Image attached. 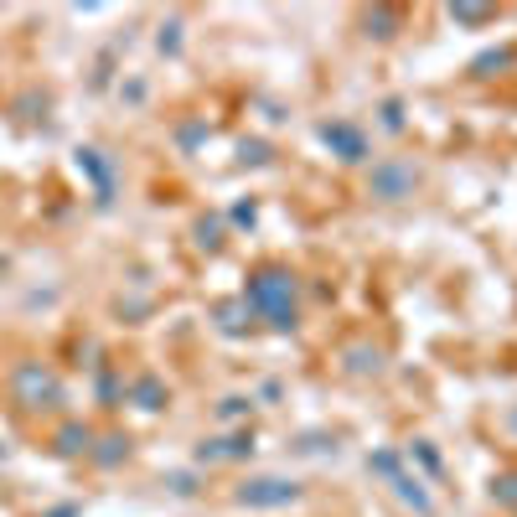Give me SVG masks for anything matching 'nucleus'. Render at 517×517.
Instances as JSON below:
<instances>
[{
    "label": "nucleus",
    "mask_w": 517,
    "mask_h": 517,
    "mask_svg": "<svg viewBox=\"0 0 517 517\" xmlns=\"http://www.w3.org/2000/svg\"><path fill=\"white\" fill-rule=\"evenodd\" d=\"M249 301L264 311L274 326H290L295 321V280L290 274H280V269H264L259 280L249 285Z\"/></svg>",
    "instance_id": "nucleus-1"
},
{
    "label": "nucleus",
    "mask_w": 517,
    "mask_h": 517,
    "mask_svg": "<svg viewBox=\"0 0 517 517\" xmlns=\"http://www.w3.org/2000/svg\"><path fill=\"white\" fill-rule=\"evenodd\" d=\"M326 140H337L347 156L341 161H362V135H357L352 125H326Z\"/></svg>",
    "instance_id": "nucleus-4"
},
{
    "label": "nucleus",
    "mask_w": 517,
    "mask_h": 517,
    "mask_svg": "<svg viewBox=\"0 0 517 517\" xmlns=\"http://www.w3.org/2000/svg\"><path fill=\"white\" fill-rule=\"evenodd\" d=\"M409 187H414V171H409V166H378L373 192L383 196V202H398V196H409Z\"/></svg>",
    "instance_id": "nucleus-2"
},
{
    "label": "nucleus",
    "mask_w": 517,
    "mask_h": 517,
    "mask_svg": "<svg viewBox=\"0 0 517 517\" xmlns=\"http://www.w3.org/2000/svg\"><path fill=\"white\" fill-rule=\"evenodd\" d=\"M57 450H62V455H78V450H89V429H78V425L62 429V445H57Z\"/></svg>",
    "instance_id": "nucleus-5"
},
{
    "label": "nucleus",
    "mask_w": 517,
    "mask_h": 517,
    "mask_svg": "<svg viewBox=\"0 0 517 517\" xmlns=\"http://www.w3.org/2000/svg\"><path fill=\"white\" fill-rule=\"evenodd\" d=\"M492 497H497V502H512V507H517V471L497 476V486H492Z\"/></svg>",
    "instance_id": "nucleus-6"
},
{
    "label": "nucleus",
    "mask_w": 517,
    "mask_h": 517,
    "mask_svg": "<svg viewBox=\"0 0 517 517\" xmlns=\"http://www.w3.org/2000/svg\"><path fill=\"white\" fill-rule=\"evenodd\" d=\"M259 492H244V502L254 507H280V502H295V486L290 482H254Z\"/></svg>",
    "instance_id": "nucleus-3"
}]
</instances>
